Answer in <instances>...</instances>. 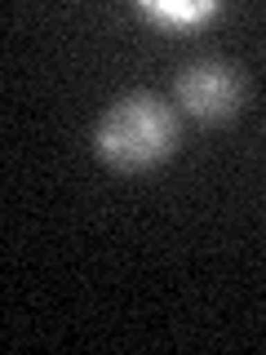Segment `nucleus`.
Returning a JSON list of instances; mask_svg holds the SVG:
<instances>
[{
  "mask_svg": "<svg viewBox=\"0 0 266 355\" xmlns=\"http://www.w3.org/2000/svg\"><path fill=\"white\" fill-rule=\"evenodd\" d=\"M173 147H177V116L160 94H147V89L116 98L94 129L98 160L125 178L160 169L173 155Z\"/></svg>",
  "mask_w": 266,
  "mask_h": 355,
  "instance_id": "nucleus-1",
  "label": "nucleus"
},
{
  "mask_svg": "<svg viewBox=\"0 0 266 355\" xmlns=\"http://www.w3.org/2000/svg\"><path fill=\"white\" fill-rule=\"evenodd\" d=\"M177 107L200 125H227L240 116L244 98H249V80L236 62L227 58H195L177 71L173 80Z\"/></svg>",
  "mask_w": 266,
  "mask_h": 355,
  "instance_id": "nucleus-2",
  "label": "nucleus"
}]
</instances>
